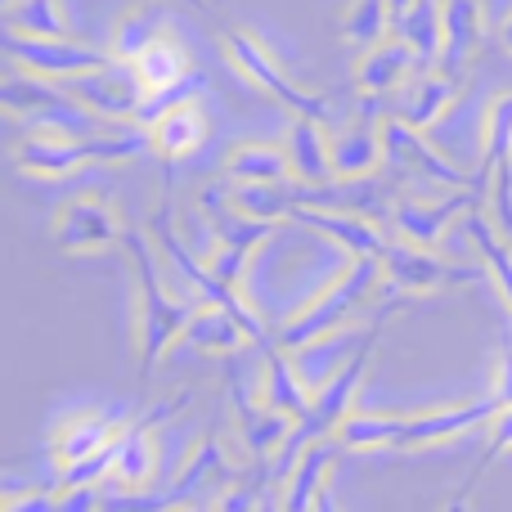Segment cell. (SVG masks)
Masks as SVG:
<instances>
[{
	"label": "cell",
	"instance_id": "6da1fadb",
	"mask_svg": "<svg viewBox=\"0 0 512 512\" xmlns=\"http://www.w3.org/2000/svg\"><path fill=\"white\" fill-rule=\"evenodd\" d=\"M122 256L131 265L135 279V355H140V382L153 378V369L162 364V355L176 342H185L189 324H194L198 306L171 297L167 283L158 274V248H153V234L131 230L122 243Z\"/></svg>",
	"mask_w": 512,
	"mask_h": 512
},
{
	"label": "cell",
	"instance_id": "7a4b0ae2",
	"mask_svg": "<svg viewBox=\"0 0 512 512\" xmlns=\"http://www.w3.org/2000/svg\"><path fill=\"white\" fill-rule=\"evenodd\" d=\"M382 328H387V319H373V324L364 328L360 346H355V351L346 355V360L337 364L333 373H328L324 387H315V400H310V414L301 418L297 427H292L288 445H283L279 459H274V481L288 477V472L297 468V459L310 450V445L333 441V436L342 432L346 418L355 414V400H360V387H364V378H369V369H373V355H378Z\"/></svg>",
	"mask_w": 512,
	"mask_h": 512
},
{
	"label": "cell",
	"instance_id": "3957f363",
	"mask_svg": "<svg viewBox=\"0 0 512 512\" xmlns=\"http://www.w3.org/2000/svg\"><path fill=\"white\" fill-rule=\"evenodd\" d=\"M378 292H387V283H382V256L346 261V270L337 274L333 283H324V288L274 333V342H279L283 351H310V346L328 342L333 333H342V328L360 315L364 301L378 297Z\"/></svg>",
	"mask_w": 512,
	"mask_h": 512
},
{
	"label": "cell",
	"instance_id": "277c9868",
	"mask_svg": "<svg viewBox=\"0 0 512 512\" xmlns=\"http://www.w3.org/2000/svg\"><path fill=\"white\" fill-rule=\"evenodd\" d=\"M149 144V131H99V135H23L14 140L9 158L23 176H41V180H63L77 176L86 167H99V162H131L140 158Z\"/></svg>",
	"mask_w": 512,
	"mask_h": 512
},
{
	"label": "cell",
	"instance_id": "5b68a950",
	"mask_svg": "<svg viewBox=\"0 0 512 512\" xmlns=\"http://www.w3.org/2000/svg\"><path fill=\"white\" fill-rule=\"evenodd\" d=\"M0 108L14 122H23L27 135H99V117H90L68 86L32 77L23 68H14L0 81Z\"/></svg>",
	"mask_w": 512,
	"mask_h": 512
},
{
	"label": "cell",
	"instance_id": "8992f818",
	"mask_svg": "<svg viewBox=\"0 0 512 512\" xmlns=\"http://www.w3.org/2000/svg\"><path fill=\"white\" fill-rule=\"evenodd\" d=\"M221 50H225V59H230V68L239 72L248 86L261 90V95H270L288 117H315V122H328V104L319 95H310V90H301L297 81L279 68V59L265 50V41L256 32H248V27H225Z\"/></svg>",
	"mask_w": 512,
	"mask_h": 512
},
{
	"label": "cell",
	"instance_id": "52a82bcc",
	"mask_svg": "<svg viewBox=\"0 0 512 512\" xmlns=\"http://www.w3.org/2000/svg\"><path fill=\"white\" fill-rule=\"evenodd\" d=\"M126 234H131V225H126L117 198L104 194V189H86V194L63 198L50 216V239L72 256L122 252Z\"/></svg>",
	"mask_w": 512,
	"mask_h": 512
},
{
	"label": "cell",
	"instance_id": "ba28073f",
	"mask_svg": "<svg viewBox=\"0 0 512 512\" xmlns=\"http://www.w3.org/2000/svg\"><path fill=\"white\" fill-rule=\"evenodd\" d=\"M481 274H486V265L450 261V256H441L436 248H418V243H405V239H396V234H391L387 252H382V283H387V297H427V292L477 283Z\"/></svg>",
	"mask_w": 512,
	"mask_h": 512
},
{
	"label": "cell",
	"instance_id": "9c48e42d",
	"mask_svg": "<svg viewBox=\"0 0 512 512\" xmlns=\"http://www.w3.org/2000/svg\"><path fill=\"white\" fill-rule=\"evenodd\" d=\"M5 54L14 68L32 72V77H45V81H68L77 77H90V72H104L113 68V50H99V45H86V41H54V36H23V32H5Z\"/></svg>",
	"mask_w": 512,
	"mask_h": 512
},
{
	"label": "cell",
	"instance_id": "30bf717a",
	"mask_svg": "<svg viewBox=\"0 0 512 512\" xmlns=\"http://www.w3.org/2000/svg\"><path fill=\"white\" fill-rule=\"evenodd\" d=\"M486 203V176L477 171V185L472 189H454V194H400L391 198V234L418 248H441L445 230L459 221L463 212H477Z\"/></svg>",
	"mask_w": 512,
	"mask_h": 512
},
{
	"label": "cell",
	"instance_id": "8fae6325",
	"mask_svg": "<svg viewBox=\"0 0 512 512\" xmlns=\"http://www.w3.org/2000/svg\"><path fill=\"white\" fill-rule=\"evenodd\" d=\"M481 176H486V216L512 239V90L495 95L481 117Z\"/></svg>",
	"mask_w": 512,
	"mask_h": 512
},
{
	"label": "cell",
	"instance_id": "7c38bea8",
	"mask_svg": "<svg viewBox=\"0 0 512 512\" xmlns=\"http://www.w3.org/2000/svg\"><path fill=\"white\" fill-rule=\"evenodd\" d=\"M382 140H387V167H396L400 176L418 180V185H427V189L436 185V189H445V194L477 185V176H468V171H459L450 158H441V153L432 149V140H423V131L405 126L396 113L382 117Z\"/></svg>",
	"mask_w": 512,
	"mask_h": 512
},
{
	"label": "cell",
	"instance_id": "4fadbf2b",
	"mask_svg": "<svg viewBox=\"0 0 512 512\" xmlns=\"http://www.w3.org/2000/svg\"><path fill=\"white\" fill-rule=\"evenodd\" d=\"M189 405V396H171L162 405H153L144 418H135L122 432V445H117V468H113V486L126 490V495H144L158 477V427L167 423L171 414Z\"/></svg>",
	"mask_w": 512,
	"mask_h": 512
},
{
	"label": "cell",
	"instance_id": "5bb4252c",
	"mask_svg": "<svg viewBox=\"0 0 512 512\" xmlns=\"http://www.w3.org/2000/svg\"><path fill=\"white\" fill-rule=\"evenodd\" d=\"M504 414L495 396L472 400V405H445V409H423V414H400L396 450H423V445H445L454 436H468L477 427H490Z\"/></svg>",
	"mask_w": 512,
	"mask_h": 512
},
{
	"label": "cell",
	"instance_id": "9a60e30c",
	"mask_svg": "<svg viewBox=\"0 0 512 512\" xmlns=\"http://www.w3.org/2000/svg\"><path fill=\"white\" fill-rule=\"evenodd\" d=\"M68 90L77 95V104L90 117H99L104 126H135L144 104V86L135 77L131 63H113L104 72H90V77L68 81Z\"/></svg>",
	"mask_w": 512,
	"mask_h": 512
},
{
	"label": "cell",
	"instance_id": "2e32d148",
	"mask_svg": "<svg viewBox=\"0 0 512 512\" xmlns=\"http://www.w3.org/2000/svg\"><path fill=\"white\" fill-rule=\"evenodd\" d=\"M230 396H234V423H239V436H243V450L252 454L256 463H270L279 459V450L288 445L292 436V418L279 414V409H270L261 396H248V387H243L239 378V364H230Z\"/></svg>",
	"mask_w": 512,
	"mask_h": 512
},
{
	"label": "cell",
	"instance_id": "e0dca14e",
	"mask_svg": "<svg viewBox=\"0 0 512 512\" xmlns=\"http://www.w3.org/2000/svg\"><path fill=\"white\" fill-rule=\"evenodd\" d=\"M126 427L131 423H126L122 414H108V409H86V414L63 418V423L54 427V436H50L54 468L68 472V468H77V463H86L90 454H99V450H108L113 441H122Z\"/></svg>",
	"mask_w": 512,
	"mask_h": 512
},
{
	"label": "cell",
	"instance_id": "ac0fdd59",
	"mask_svg": "<svg viewBox=\"0 0 512 512\" xmlns=\"http://www.w3.org/2000/svg\"><path fill=\"white\" fill-rule=\"evenodd\" d=\"M459 86H463V77H450V72H441V68H418L414 77H409V86L396 95V117L427 135L432 126H441L445 117L454 113Z\"/></svg>",
	"mask_w": 512,
	"mask_h": 512
},
{
	"label": "cell",
	"instance_id": "d6986e66",
	"mask_svg": "<svg viewBox=\"0 0 512 512\" xmlns=\"http://www.w3.org/2000/svg\"><path fill=\"white\" fill-rule=\"evenodd\" d=\"M337 180H373L387 167V140H382V117H351L342 131L328 140Z\"/></svg>",
	"mask_w": 512,
	"mask_h": 512
},
{
	"label": "cell",
	"instance_id": "ffe728a7",
	"mask_svg": "<svg viewBox=\"0 0 512 512\" xmlns=\"http://www.w3.org/2000/svg\"><path fill=\"white\" fill-rule=\"evenodd\" d=\"M414 72H418L414 50H409L400 36H391V41L373 45L369 54L355 59V90H360L369 104H378V99H387V95H400Z\"/></svg>",
	"mask_w": 512,
	"mask_h": 512
},
{
	"label": "cell",
	"instance_id": "44dd1931",
	"mask_svg": "<svg viewBox=\"0 0 512 512\" xmlns=\"http://www.w3.org/2000/svg\"><path fill=\"white\" fill-rule=\"evenodd\" d=\"M292 221L310 225L315 234H324L333 248H342L351 261H364V256H382L391 243V234L382 230L369 216H351V212H315V207H301L292 212Z\"/></svg>",
	"mask_w": 512,
	"mask_h": 512
},
{
	"label": "cell",
	"instance_id": "7402d4cb",
	"mask_svg": "<svg viewBox=\"0 0 512 512\" xmlns=\"http://www.w3.org/2000/svg\"><path fill=\"white\" fill-rule=\"evenodd\" d=\"M261 400L279 414H288L292 423H301L310 414V400H315V387H306L301 369L292 364V351H283L279 342L261 351Z\"/></svg>",
	"mask_w": 512,
	"mask_h": 512
},
{
	"label": "cell",
	"instance_id": "603a6c76",
	"mask_svg": "<svg viewBox=\"0 0 512 512\" xmlns=\"http://www.w3.org/2000/svg\"><path fill=\"white\" fill-rule=\"evenodd\" d=\"M342 454H346V450H342L337 441L310 445V450L297 459V468L283 477L279 508H283V512H315L319 495L333 486V468H337V459H342Z\"/></svg>",
	"mask_w": 512,
	"mask_h": 512
},
{
	"label": "cell",
	"instance_id": "cb8c5ba5",
	"mask_svg": "<svg viewBox=\"0 0 512 512\" xmlns=\"http://www.w3.org/2000/svg\"><path fill=\"white\" fill-rule=\"evenodd\" d=\"M221 176H225V185H279V180H292L288 144L234 140L230 153L221 158Z\"/></svg>",
	"mask_w": 512,
	"mask_h": 512
},
{
	"label": "cell",
	"instance_id": "d4e9b609",
	"mask_svg": "<svg viewBox=\"0 0 512 512\" xmlns=\"http://www.w3.org/2000/svg\"><path fill=\"white\" fill-rule=\"evenodd\" d=\"M481 45H486V5L481 0H445V45L436 68L463 77V68L481 54Z\"/></svg>",
	"mask_w": 512,
	"mask_h": 512
},
{
	"label": "cell",
	"instance_id": "484cf974",
	"mask_svg": "<svg viewBox=\"0 0 512 512\" xmlns=\"http://www.w3.org/2000/svg\"><path fill=\"white\" fill-rule=\"evenodd\" d=\"M328 140H333V135H328V122H315V117H288L292 180H301V185H337Z\"/></svg>",
	"mask_w": 512,
	"mask_h": 512
},
{
	"label": "cell",
	"instance_id": "4316f807",
	"mask_svg": "<svg viewBox=\"0 0 512 512\" xmlns=\"http://www.w3.org/2000/svg\"><path fill=\"white\" fill-rule=\"evenodd\" d=\"M207 135H212V122H207V113L198 108V99H189V104H180L176 113H167L158 126H153L149 144L162 158V167H180V162H189L198 149H203Z\"/></svg>",
	"mask_w": 512,
	"mask_h": 512
},
{
	"label": "cell",
	"instance_id": "83f0119b",
	"mask_svg": "<svg viewBox=\"0 0 512 512\" xmlns=\"http://www.w3.org/2000/svg\"><path fill=\"white\" fill-rule=\"evenodd\" d=\"M135 68V77H140V86H144V95H158V90H171V86H180V81H189L194 77V59H189V50L176 41V36H167L162 32L158 41L149 45V50L140 54V59L131 63Z\"/></svg>",
	"mask_w": 512,
	"mask_h": 512
},
{
	"label": "cell",
	"instance_id": "f1b7e54d",
	"mask_svg": "<svg viewBox=\"0 0 512 512\" xmlns=\"http://www.w3.org/2000/svg\"><path fill=\"white\" fill-rule=\"evenodd\" d=\"M396 36L414 50L418 68H436L445 45V0H414V9L396 18Z\"/></svg>",
	"mask_w": 512,
	"mask_h": 512
},
{
	"label": "cell",
	"instance_id": "f546056e",
	"mask_svg": "<svg viewBox=\"0 0 512 512\" xmlns=\"http://www.w3.org/2000/svg\"><path fill=\"white\" fill-rule=\"evenodd\" d=\"M396 32V14H391V0H351L342 9V36L355 45L360 54H369L373 45L391 41Z\"/></svg>",
	"mask_w": 512,
	"mask_h": 512
},
{
	"label": "cell",
	"instance_id": "4dcf8cb0",
	"mask_svg": "<svg viewBox=\"0 0 512 512\" xmlns=\"http://www.w3.org/2000/svg\"><path fill=\"white\" fill-rule=\"evenodd\" d=\"M185 346H194V351H216V355H234L239 346H248V333H243V324L230 315V310L221 306H198L194 324H189L185 333Z\"/></svg>",
	"mask_w": 512,
	"mask_h": 512
},
{
	"label": "cell",
	"instance_id": "1f68e13d",
	"mask_svg": "<svg viewBox=\"0 0 512 512\" xmlns=\"http://www.w3.org/2000/svg\"><path fill=\"white\" fill-rule=\"evenodd\" d=\"M158 36H162V14L153 5H135L113 23V41H108V50H113L117 63H135Z\"/></svg>",
	"mask_w": 512,
	"mask_h": 512
},
{
	"label": "cell",
	"instance_id": "d6a6232c",
	"mask_svg": "<svg viewBox=\"0 0 512 512\" xmlns=\"http://www.w3.org/2000/svg\"><path fill=\"white\" fill-rule=\"evenodd\" d=\"M396 432H400V414H364V409H355L333 441L342 450H396Z\"/></svg>",
	"mask_w": 512,
	"mask_h": 512
},
{
	"label": "cell",
	"instance_id": "836d02e7",
	"mask_svg": "<svg viewBox=\"0 0 512 512\" xmlns=\"http://www.w3.org/2000/svg\"><path fill=\"white\" fill-rule=\"evenodd\" d=\"M512 450V409H504V414L490 423V445L481 450V459H477V468L468 472V481H463L459 490H454V499H450V512H468L472 508V495H477V486L486 481V472L499 463V454H508Z\"/></svg>",
	"mask_w": 512,
	"mask_h": 512
},
{
	"label": "cell",
	"instance_id": "e575fe53",
	"mask_svg": "<svg viewBox=\"0 0 512 512\" xmlns=\"http://www.w3.org/2000/svg\"><path fill=\"white\" fill-rule=\"evenodd\" d=\"M54 495H59V512H104V495H99V486L54 490Z\"/></svg>",
	"mask_w": 512,
	"mask_h": 512
},
{
	"label": "cell",
	"instance_id": "d590c367",
	"mask_svg": "<svg viewBox=\"0 0 512 512\" xmlns=\"http://www.w3.org/2000/svg\"><path fill=\"white\" fill-rule=\"evenodd\" d=\"M5 512H59V495L54 490H27V495H9Z\"/></svg>",
	"mask_w": 512,
	"mask_h": 512
},
{
	"label": "cell",
	"instance_id": "8d00e7d4",
	"mask_svg": "<svg viewBox=\"0 0 512 512\" xmlns=\"http://www.w3.org/2000/svg\"><path fill=\"white\" fill-rule=\"evenodd\" d=\"M490 396L499 400L504 409H512V328H508V342H504V364H499V382Z\"/></svg>",
	"mask_w": 512,
	"mask_h": 512
},
{
	"label": "cell",
	"instance_id": "74e56055",
	"mask_svg": "<svg viewBox=\"0 0 512 512\" xmlns=\"http://www.w3.org/2000/svg\"><path fill=\"white\" fill-rule=\"evenodd\" d=\"M315 512H342V504H337V495H333V486L319 495V504H315Z\"/></svg>",
	"mask_w": 512,
	"mask_h": 512
},
{
	"label": "cell",
	"instance_id": "f35d334b",
	"mask_svg": "<svg viewBox=\"0 0 512 512\" xmlns=\"http://www.w3.org/2000/svg\"><path fill=\"white\" fill-rule=\"evenodd\" d=\"M499 45H504V50L512 54V9L504 14V23H499Z\"/></svg>",
	"mask_w": 512,
	"mask_h": 512
},
{
	"label": "cell",
	"instance_id": "ab89813d",
	"mask_svg": "<svg viewBox=\"0 0 512 512\" xmlns=\"http://www.w3.org/2000/svg\"><path fill=\"white\" fill-rule=\"evenodd\" d=\"M409 9H414V0H391V14H396V18H405Z\"/></svg>",
	"mask_w": 512,
	"mask_h": 512
},
{
	"label": "cell",
	"instance_id": "60d3db41",
	"mask_svg": "<svg viewBox=\"0 0 512 512\" xmlns=\"http://www.w3.org/2000/svg\"><path fill=\"white\" fill-rule=\"evenodd\" d=\"M180 512H216V499H203V504H189V508H180Z\"/></svg>",
	"mask_w": 512,
	"mask_h": 512
}]
</instances>
